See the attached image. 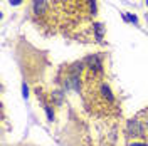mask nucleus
Segmentation results:
<instances>
[{"label": "nucleus", "instance_id": "1", "mask_svg": "<svg viewBox=\"0 0 148 146\" xmlns=\"http://www.w3.org/2000/svg\"><path fill=\"white\" fill-rule=\"evenodd\" d=\"M126 131H128V134H131V136L143 138V128H141L138 119H130L128 126H126Z\"/></svg>", "mask_w": 148, "mask_h": 146}, {"label": "nucleus", "instance_id": "2", "mask_svg": "<svg viewBox=\"0 0 148 146\" xmlns=\"http://www.w3.org/2000/svg\"><path fill=\"white\" fill-rule=\"evenodd\" d=\"M47 9H49V5H47L46 0H34V3H32V10H34V14H46Z\"/></svg>", "mask_w": 148, "mask_h": 146}, {"label": "nucleus", "instance_id": "3", "mask_svg": "<svg viewBox=\"0 0 148 146\" xmlns=\"http://www.w3.org/2000/svg\"><path fill=\"white\" fill-rule=\"evenodd\" d=\"M101 92H103V96L108 99V102H114V96L111 94V89L108 84H104V82L101 84Z\"/></svg>", "mask_w": 148, "mask_h": 146}, {"label": "nucleus", "instance_id": "4", "mask_svg": "<svg viewBox=\"0 0 148 146\" xmlns=\"http://www.w3.org/2000/svg\"><path fill=\"white\" fill-rule=\"evenodd\" d=\"M94 29H96V39L98 40H103V25L101 24H94Z\"/></svg>", "mask_w": 148, "mask_h": 146}, {"label": "nucleus", "instance_id": "5", "mask_svg": "<svg viewBox=\"0 0 148 146\" xmlns=\"http://www.w3.org/2000/svg\"><path fill=\"white\" fill-rule=\"evenodd\" d=\"M46 108V114H47V121H52L54 119V111L51 109V106H44Z\"/></svg>", "mask_w": 148, "mask_h": 146}, {"label": "nucleus", "instance_id": "6", "mask_svg": "<svg viewBox=\"0 0 148 146\" xmlns=\"http://www.w3.org/2000/svg\"><path fill=\"white\" fill-rule=\"evenodd\" d=\"M51 96H54V98H56L57 104H61V102H62V92H61V91H54Z\"/></svg>", "mask_w": 148, "mask_h": 146}, {"label": "nucleus", "instance_id": "7", "mask_svg": "<svg viewBox=\"0 0 148 146\" xmlns=\"http://www.w3.org/2000/svg\"><path fill=\"white\" fill-rule=\"evenodd\" d=\"M126 20H130V22H133L135 25L138 24V18H136V15H135V14H128V15H126Z\"/></svg>", "mask_w": 148, "mask_h": 146}, {"label": "nucleus", "instance_id": "8", "mask_svg": "<svg viewBox=\"0 0 148 146\" xmlns=\"http://www.w3.org/2000/svg\"><path fill=\"white\" fill-rule=\"evenodd\" d=\"M22 96H24V99H27V98H29V87H27V84H25V82L22 84Z\"/></svg>", "mask_w": 148, "mask_h": 146}, {"label": "nucleus", "instance_id": "9", "mask_svg": "<svg viewBox=\"0 0 148 146\" xmlns=\"http://www.w3.org/2000/svg\"><path fill=\"white\" fill-rule=\"evenodd\" d=\"M22 2H24V0H9V3H10V5H20Z\"/></svg>", "mask_w": 148, "mask_h": 146}, {"label": "nucleus", "instance_id": "10", "mask_svg": "<svg viewBox=\"0 0 148 146\" xmlns=\"http://www.w3.org/2000/svg\"><path fill=\"white\" fill-rule=\"evenodd\" d=\"M130 146H148L147 143H131Z\"/></svg>", "mask_w": 148, "mask_h": 146}, {"label": "nucleus", "instance_id": "11", "mask_svg": "<svg viewBox=\"0 0 148 146\" xmlns=\"http://www.w3.org/2000/svg\"><path fill=\"white\" fill-rule=\"evenodd\" d=\"M145 2H147V7H148V0H145Z\"/></svg>", "mask_w": 148, "mask_h": 146}, {"label": "nucleus", "instance_id": "12", "mask_svg": "<svg viewBox=\"0 0 148 146\" xmlns=\"http://www.w3.org/2000/svg\"><path fill=\"white\" fill-rule=\"evenodd\" d=\"M147 128H148V123H147Z\"/></svg>", "mask_w": 148, "mask_h": 146}]
</instances>
